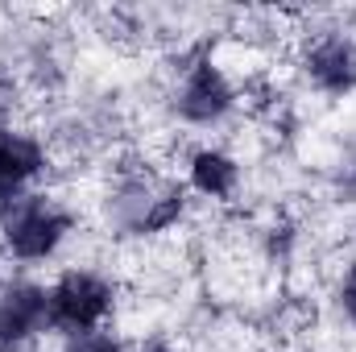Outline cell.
I'll return each instance as SVG.
<instances>
[{"label":"cell","instance_id":"1","mask_svg":"<svg viewBox=\"0 0 356 352\" xmlns=\"http://www.w3.org/2000/svg\"><path fill=\"white\" fill-rule=\"evenodd\" d=\"M75 216L50 195H21L0 216V241L17 262H46L67 241Z\"/></svg>","mask_w":356,"mask_h":352},{"label":"cell","instance_id":"2","mask_svg":"<svg viewBox=\"0 0 356 352\" xmlns=\"http://www.w3.org/2000/svg\"><path fill=\"white\" fill-rule=\"evenodd\" d=\"M116 290L104 273L95 269H67L50 290H46V311H50V328L63 332L67 340L99 332L104 319L112 315Z\"/></svg>","mask_w":356,"mask_h":352},{"label":"cell","instance_id":"3","mask_svg":"<svg viewBox=\"0 0 356 352\" xmlns=\"http://www.w3.org/2000/svg\"><path fill=\"white\" fill-rule=\"evenodd\" d=\"M232 104H236V88L211 58H199L182 71V83L175 91V112L186 125H216L232 112Z\"/></svg>","mask_w":356,"mask_h":352},{"label":"cell","instance_id":"4","mask_svg":"<svg viewBox=\"0 0 356 352\" xmlns=\"http://www.w3.org/2000/svg\"><path fill=\"white\" fill-rule=\"evenodd\" d=\"M46 328H50L46 286H38V282H13V286L0 290V352L25 349Z\"/></svg>","mask_w":356,"mask_h":352},{"label":"cell","instance_id":"5","mask_svg":"<svg viewBox=\"0 0 356 352\" xmlns=\"http://www.w3.org/2000/svg\"><path fill=\"white\" fill-rule=\"evenodd\" d=\"M307 79L327 95H348L356 88V42L344 33H323L302 54Z\"/></svg>","mask_w":356,"mask_h":352},{"label":"cell","instance_id":"6","mask_svg":"<svg viewBox=\"0 0 356 352\" xmlns=\"http://www.w3.org/2000/svg\"><path fill=\"white\" fill-rule=\"evenodd\" d=\"M42 170H46V145L33 133L0 129V199H21Z\"/></svg>","mask_w":356,"mask_h":352},{"label":"cell","instance_id":"7","mask_svg":"<svg viewBox=\"0 0 356 352\" xmlns=\"http://www.w3.org/2000/svg\"><path fill=\"white\" fill-rule=\"evenodd\" d=\"M186 178L203 199H232L241 186V166L224 150H199L186 166Z\"/></svg>","mask_w":356,"mask_h":352},{"label":"cell","instance_id":"8","mask_svg":"<svg viewBox=\"0 0 356 352\" xmlns=\"http://www.w3.org/2000/svg\"><path fill=\"white\" fill-rule=\"evenodd\" d=\"M67 352H124V344L112 340L108 332H88V336H75L67 344Z\"/></svg>","mask_w":356,"mask_h":352},{"label":"cell","instance_id":"9","mask_svg":"<svg viewBox=\"0 0 356 352\" xmlns=\"http://www.w3.org/2000/svg\"><path fill=\"white\" fill-rule=\"evenodd\" d=\"M340 311L356 323V265L348 269V278L340 282Z\"/></svg>","mask_w":356,"mask_h":352},{"label":"cell","instance_id":"10","mask_svg":"<svg viewBox=\"0 0 356 352\" xmlns=\"http://www.w3.org/2000/svg\"><path fill=\"white\" fill-rule=\"evenodd\" d=\"M149 352H175V349H166V344H154V349H149Z\"/></svg>","mask_w":356,"mask_h":352}]
</instances>
